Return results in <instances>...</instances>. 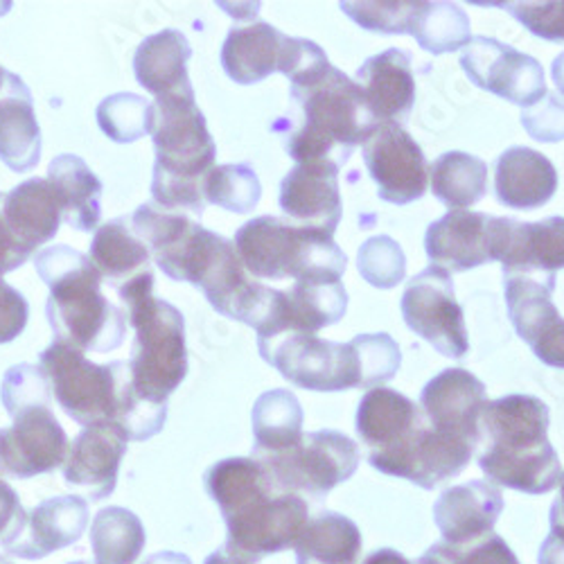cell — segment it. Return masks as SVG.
<instances>
[{"label": "cell", "mask_w": 564, "mask_h": 564, "mask_svg": "<svg viewBox=\"0 0 564 564\" xmlns=\"http://www.w3.org/2000/svg\"><path fill=\"white\" fill-rule=\"evenodd\" d=\"M204 486L226 522V544L256 560L294 549L310 522V503L280 490L253 456L215 463Z\"/></svg>", "instance_id": "obj_1"}, {"label": "cell", "mask_w": 564, "mask_h": 564, "mask_svg": "<svg viewBox=\"0 0 564 564\" xmlns=\"http://www.w3.org/2000/svg\"><path fill=\"white\" fill-rule=\"evenodd\" d=\"M551 411L535 395L512 393L486 402L479 432V467L490 484L527 495H546L562 479V463L549 443Z\"/></svg>", "instance_id": "obj_2"}, {"label": "cell", "mask_w": 564, "mask_h": 564, "mask_svg": "<svg viewBox=\"0 0 564 564\" xmlns=\"http://www.w3.org/2000/svg\"><path fill=\"white\" fill-rule=\"evenodd\" d=\"M34 269L48 285L45 316L59 344L79 352H113L127 337L124 310L102 294V273L73 247L55 245L34 256Z\"/></svg>", "instance_id": "obj_3"}, {"label": "cell", "mask_w": 564, "mask_h": 564, "mask_svg": "<svg viewBox=\"0 0 564 564\" xmlns=\"http://www.w3.org/2000/svg\"><path fill=\"white\" fill-rule=\"evenodd\" d=\"M154 204L185 215H204V183L217 161V145L195 90L174 93L154 102Z\"/></svg>", "instance_id": "obj_4"}, {"label": "cell", "mask_w": 564, "mask_h": 564, "mask_svg": "<svg viewBox=\"0 0 564 564\" xmlns=\"http://www.w3.org/2000/svg\"><path fill=\"white\" fill-rule=\"evenodd\" d=\"M290 96L301 109V122L288 135L285 152L299 163H335L341 167L380 127L366 107L357 82L337 66L294 84Z\"/></svg>", "instance_id": "obj_5"}, {"label": "cell", "mask_w": 564, "mask_h": 564, "mask_svg": "<svg viewBox=\"0 0 564 564\" xmlns=\"http://www.w3.org/2000/svg\"><path fill=\"white\" fill-rule=\"evenodd\" d=\"M116 292L124 305L127 325L135 330L127 361L133 391L140 400L167 406L187 375L185 318L172 303L154 296L152 269L133 275Z\"/></svg>", "instance_id": "obj_6"}, {"label": "cell", "mask_w": 564, "mask_h": 564, "mask_svg": "<svg viewBox=\"0 0 564 564\" xmlns=\"http://www.w3.org/2000/svg\"><path fill=\"white\" fill-rule=\"evenodd\" d=\"M232 245L247 273L262 280L341 282L348 267L335 235L296 226L288 217H256L240 226Z\"/></svg>", "instance_id": "obj_7"}, {"label": "cell", "mask_w": 564, "mask_h": 564, "mask_svg": "<svg viewBox=\"0 0 564 564\" xmlns=\"http://www.w3.org/2000/svg\"><path fill=\"white\" fill-rule=\"evenodd\" d=\"M39 366L53 398L82 427L120 425L135 400L127 361L93 364L84 352L55 341L41 352Z\"/></svg>", "instance_id": "obj_8"}, {"label": "cell", "mask_w": 564, "mask_h": 564, "mask_svg": "<svg viewBox=\"0 0 564 564\" xmlns=\"http://www.w3.org/2000/svg\"><path fill=\"white\" fill-rule=\"evenodd\" d=\"M256 460L262 463L280 490L318 503L337 486L355 477L361 452L350 436L321 430L303 436L294 449Z\"/></svg>", "instance_id": "obj_9"}, {"label": "cell", "mask_w": 564, "mask_h": 564, "mask_svg": "<svg viewBox=\"0 0 564 564\" xmlns=\"http://www.w3.org/2000/svg\"><path fill=\"white\" fill-rule=\"evenodd\" d=\"M258 350L269 366L299 389L339 393L361 387V372L352 344L318 339L316 335L282 333L258 339Z\"/></svg>", "instance_id": "obj_10"}, {"label": "cell", "mask_w": 564, "mask_h": 564, "mask_svg": "<svg viewBox=\"0 0 564 564\" xmlns=\"http://www.w3.org/2000/svg\"><path fill=\"white\" fill-rule=\"evenodd\" d=\"M402 316L411 333L425 339L434 350L449 359H463L469 350L463 307L454 294V280L438 267H427L402 296Z\"/></svg>", "instance_id": "obj_11"}, {"label": "cell", "mask_w": 564, "mask_h": 564, "mask_svg": "<svg viewBox=\"0 0 564 564\" xmlns=\"http://www.w3.org/2000/svg\"><path fill=\"white\" fill-rule=\"evenodd\" d=\"M475 445L436 432L430 420L413 430L398 447L368 454V463L382 475L406 479L422 490H434L456 479L475 456Z\"/></svg>", "instance_id": "obj_12"}, {"label": "cell", "mask_w": 564, "mask_h": 564, "mask_svg": "<svg viewBox=\"0 0 564 564\" xmlns=\"http://www.w3.org/2000/svg\"><path fill=\"white\" fill-rule=\"evenodd\" d=\"M460 68L481 90L522 109L535 107L549 93L542 64L492 36H473L463 48Z\"/></svg>", "instance_id": "obj_13"}, {"label": "cell", "mask_w": 564, "mask_h": 564, "mask_svg": "<svg viewBox=\"0 0 564 564\" xmlns=\"http://www.w3.org/2000/svg\"><path fill=\"white\" fill-rule=\"evenodd\" d=\"M506 226L508 217L449 210L427 228V258L432 267L447 273H465L488 262H499L506 242Z\"/></svg>", "instance_id": "obj_14"}, {"label": "cell", "mask_w": 564, "mask_h": 564, "mask_svg": "<svg viewBox=\"0 0 564 564\" xmlns=\"http://www.w3.org/2000/svg\"><path fill=\"white\" fill-rule=\"evenodd\" d=\"M366 170L380 199L406 206L425 197L430 170L425 152L400 124H380L361 145Z\"/></svg>", "instance_id": "obj_15"}, {"label": "cell", "mask_w": 564, "mask_h": 564, "mask_svg": "<svg viewBox=\"0 0 564 564\" xmlns=\"http://www.w3.org/2000/svg\"><path fill=\"white\" fill-rule=\"evenodd\" d=\"M10 417L14 425L0 430V477L32 479L64 465L70 445L51 404L30 406Z\"/></svg>", "instance_id": "obj_16"}, {"label": "cell", "mask_w": 564, "mask_h": 564, "mask_svg": "<svg viewBox=\"0 0 564 564\" xmlns=\"http://www.w3.org/2000/svg\"><path fill=\"white\" fill-rule=\"evenodd\" d=\"M553 292L555 282L503 275V296L514 333L542 364L564 370V318L551 301Z\"/></svg>", "instance_id": "obj_17"}, {"label": "cell", "mask_w": 564, "mask_h": 564, "mask_svg": "<svg viewBox=\"0 0 564 564\" xmlns=\"http://www.w3.org/2000/svg\"><path fill=\"white\" fill-rule=\"evenodd\" d=\"M488 402L486 384L465 368H447L422 389L420 409L430 425L479 449V420Z\"/></svg>", "instance_id": "obj_18"}, {"label": "cell", "mask_w": 564, "mask_h": 564, "mask_svg": "<svg viewBox=\"0 0 564 564\" xmlns=\"http://www.w3.org/2000/svg\"><path fill=\"white\" fill-rule=\"evenodd\" d=\"M339 165L299 163L280 183V208L285 217L303 228L335 235L341 215Z\"/></svg>", "instance_id": "obj_19"}, {"label": "cell", "mask_w": 564, "mask_h": 564, "mask_svg": "<svg viewBox=\"0 0 564 564\" xmlns=\"http://www.w3.org/2000/svg\"><path fill=\"white\" fill-rule=\"evenodd\" d=\"M127 438L113 425H93L68 447L64 481L79 488L86 499L102 501L116 492L120 463L127 454Z\"/></svg>", "instance_id": "obj_20"}, {"label": "cell", "mask_w": 564, "mask_h": 564, "mask_svg": "<svg viewBox=\"0 0 564 564\" xmlns=\"http://www.w3.org/2000/svg\"><path fill=\"white\" fill-rule=\"evenodd\" d=\"M348 312V292L341 282L301 280L290 292H280L269 325L258 339L282 333L316 335L323 327L339 323Z\"/></svg>", "instance_id": "obj_21"}, {"label": "cell", "mask_w": 564, "mask_h": 564, "mask_svg": "<svg viewBox=\"0 0 564 564\" xmlns=\"http://www.w3.org/2000/svg\"><path fill=\"white\" fill-rule=\"evenodd\" d=\"M503 512V495L490 481H469L441 492L434 503V522L445 544L460 546L495 533Z\"/></svg>", "instance_id": "obj_22"}, {"label": "cell", "mask_w": 564, "mask_h": 564, "mask_svg": "<svg viewBox=\"0 0 564 564\" xmlns=\"http://www.w3.org/2000/svg\"><path fill=\"white\" fill-rule=\"evenodd\" d=\"M357 86L366 107L380 124H404L415 105V77L411 55L389 48L361 64Z\"/></svg>", "instance_id": "obj_23"}, {"label": "cell", "mask_w": 564, "mask_h": 564, "mask_svg": "<svg viewBox=\"0 0 564 564\" xmlns=\"http://www.w3.org/2000/svg\"><path fill=\"white\" fill-rule=\"evenodd\" d=\"M503 275H527L555 282L564 269V217L542 221H517L508 217L501 251Z\"/></svg>", "instance_id": "obj_24"}, {"label": "cell", "mask_w": 564, "mask_h": 564, "mask_svg": "<svg viewBox=\"0 0 564 564\" xmlns=\"http://www.w3.org/2000/svg\"><path fill=\"white\" fill-rule=\"evenodd\" d=\"M88 503L79 495H62L41 501L30 514L23 533L3 549L12 557L41 560L62 551L86 533Z\"/></svg>", "instance_id": "obj_25"}, {"label": "cell", "mask_w": 564, "mask_h": 564, "mask_svg": "<svg viewBox=\"0 0 564 564\" xmlns=\"http://www.w3.org/2000/svg\"><path fill=\"white\" fill-rule=\"evenodd\" d=\"M0 161L17 174L34 170L41 161V129L32 93L14 73L6 75L0 88Z\"/></svg>", "instance_id": "obj_26"}, {"label": "cell", "mask_w": 564, "mask_h": 564, "mask_svg": "<svg viewBox=\"0 0 564 564\" xmlns=\"http://www.w3.org/2000/svg\"><path fill=\"white\" fill-rule=\"evenodd\" d=\"M557 191V172L538 150L510 148L495 165L497 202L512 210H533L551 202Z\"/></svg>", "instance_id": "obj_27"}, {"label": "cell", "mask_w": 564, "mask_h": 564, "mask_svg": "<svg viewBox=\"0 0 564 564\" xmlns=\"http://www.w3.org/2000/svg\"><path fill=\"white\" fill-rule=\"evenodd\" d=\"M6 221L19 247L32 256L59 232L62 206L48 178H28L6 195Z\"/></svg>", "instance_id": "obj_28"}, {"label": "cell", "mask_w": 564, "mask_h": 564, "mask_svg": "<svg viewBox=\"0 0 564 564\" xmlns=\"http://www.w3.org/2000/svg\"><path fill=\"white\" fill-rule=\"evenodd\" d=\"M288 39V34L264 21H256L247 28H230L221 45V68L235 84H258L280 73Z\"/></svg>", "instance_id": "obj_29"}, {"label": "cell", "mask_w": 564, "mask_h": 564, "mask_svg": "<svg viewBox=\"0 0 564 564\" xmlns=\"http://www.w3.org/2000/svg\"><path fill=\"white\" fill-rule=\"evenodd\" d=\"M191 57L193 45L183 32L161 30L140 41L133 55V75L154 98L195 90L191 75H187Z\"/></svg>", "instance_id": "obj_30"}, {"label": "cell", "mask_w": 564, "mask_h": 564, "mask_svg": "<svg viewBox=\"0 0 564 564\" xmlns=\"http://www.w3.org/2000/svg\"><path fill=\"white\" fill-rule=\"evenodd\" d=\"M422 420L425 413L420 404L400 391L380 387L370 389L357 406V434L370 454H382L400 445Z\"/></svg>", "instance_id": "obj_31"}, {"label": "cell", "mask_w": 564, "mask_h": 564, "mask_svg": "<svg viewBox=\"0 0 564 564\" xmlns=\"http://www.w3.org/2000/svg\"><path fill=\"white\" fill-rule=\"evenodd\" d=\"M45 178L55 187L64 224L79 232L100 228L105 185L84 159L75 154H59L48 165Z\"/></svg>", "instance_id": "obj_32"}, {"label": "cell", "mask_w": 564, "mask_h": 564, "mask_svg": "<svg viewBox=\"0 0 564 564\" xmlns=\"http://www.w3.org/2000/svg\"><path fill=\"white\" fill-rule=\"evenodd\" d=\"M253 458L294 449L303 441L305 413L299 398L288 389L262 393L251 411Z\"/></svg>", "instance_id": "obj_33"}, {"label": "cell", "mask_w": 564, "mask_h": 564, "mask_svg": "<svg viewBox=\"0 0 564 564\" xmlns=\"http://www.w3.org/2000/svg\"><path fill=\"white\" fill-rule=\"evenodd\" d=\"M361 544V531L350 517L321 510L294 546L296 564H357Z\"/></svg>", "instance_id": "obj_34"}, {"label": "cell", "mask_w": 564, "mask_h": 564, "mask_svg": "<svg viewBox=\"0 0 564 564\" xmlns=\"http://www.w3.org/2000/svg\"><path fill=\"white\" fill-rule=\"evenodd\" d=\"M88 258L116 290L133 275L148 271L152 260L148 247L133 232L129 217H116L100 226L93 235Z\"/></svg>", "instance_id": "obj_35"}, {"label": "cell", "mask_w": 564, "mask_h": 564, "mask_svg": "<svg viewBox=\"0 0 564 564\" xmlns=\"http://www.w3.org/2000/svg\"><path fill=\"white\" fill-rule=\"evenodd\" d=\"M434 197L449 210L477 206L488 193V165L467 152H447L430 167Z\"/></svg>", "instance_id": "obj_36"}, {"label": "cell", "mask_w": 564, "mask_h": 564, "mask_svg": "<svg viewBox=\"0 0 564 564\" xmlns=\"http://www.w3.org/2000/svg\"><path fill=\"white\" fill-rule=\"evenodd\" d=\"M145 544L143 522L122 506L102 508L90 524V549L96 564H133Z\"/></svg>", "instance_id": "obj_37"}, {"label": "cell", "mask_w": 564, "mask_h": 564, "mask_svg": "<svg viewBox=\"0 0 564 564\" xmlns=\"http://www.w3.org/2000/svg\"><path fill=\"white\" fill-rule=\"evenodd\" d=\"M411 36H415L422 51L432 55H447L463 51L473 41V25H469V17L456 3L417 0Z\"/></svg>", "instance_id": "obj_38"}, {"label": "cell", "mask_w": 564, "mask_h": 564, "mask_svg": "<svg viewBox=\"0 0 564 564\" xmlns=\"http://www.w3.org/2000/svg\"><path fill=\"white\" fill-rule=\"evenodd\" d=\"M206 204L219 206L235 215H249L258 208L262 183L256 170L247 163L215 165L204 183Z\"/></svg>", "instance_id": "obj_39"}, {"label": "cell", "mask_w": 564, "mask_h": 564, "mask_svg": "<svg viewBox=\"0 0 564 564\" xmlns=\"http://www.w3.org/2000/svg\"><path fill=\"white\" fill-rule=\"evenodd\" d=\"M96 120L109 140L118 145H129L152 133L154 102L135 96V93H116L98 105Z\"/></svg>", "instance_id": "obj_40"}, {"label": "cell", "mask_w": 564, "mask_h": 564, "mask_svg": "<svg viewBox=\"0 0 564 564\" xmlns=\"http://www.w3.org/2000/svg\"><path fill=\"white\" fill-rule=\"evenodd\" d=\"M359 275L378 290H393L406 275V256L389 235L368 238L357 256Z\"/></svg>", "instance_id": "obj_41"}, {"label": "cell", "mask_w": 564, "mask_h": 564, "mask_svg": "<svg viewBox=\"0 0 564 564\" xmlns=\"http://www.w3.org/2000/svg\"><path fill=\"white\" fill-rule=\"evenodd\" d=\"M350 344L357 352V364L361 372L359 389H366V391L380 389L382 384L395 378L402 366V352L391 335L387 333L357 335Z\"/></svg>", "instance_id": "obj_42"}, {"label": "cell", "mask_w": 564, "mask_h": 564, "mask_svg": "<svg viewBox=\"0 0 564 564\" xmlns=\"http://www.w3.org/2000/svg\"><path fill=\"white\" fill-rule=\"evenodd\" d=\"M422 564H520L514 551L497 533L477 542L452 546L445 542L434 544L420 557Z\"/></svg>", "instance_id": "obj_43"}, {"label": "cell", "mask_w": 564, "mask_h": 564, "mask_svg": "<svg viewBox=\"0 0 564 564\" xmlns=\"http://www.w3.org/2000/svg\"><path fill=\"white\" fill-rule=\"evenodd\" d=\"M0 400H3L8 415H14L30 406L53 404V389L41 366L17 364L6 372L3 384H0Z\"/></svg>", "instance_id": "obj_44"}, {"label": "cell", "mask_w": 564, "mask_h": 564, "mask_svg": "<svg viewBox=\"0 0 564 564\" xmlns=\"http://www.w3.org/2000/svg\"><path fill=\"white\" fill-rule=\"evenodd\" d=\"M417 0H400V3H341V12L359 28L375 34H411Z\"/></svg>", "instance_id": "obj_45"}, {"label": "cell", "mask_w": 564, "mask_h": 564, "mask_svg": "<svg viewBox=\"0 0 564 564\" xmlns=\"http://www.w3.org/2000/svg\"><path fill=\"white\" fill-rule=\"evenodd\" d=\"M544 41H564V0L560 3H501L497 6Z\"/></svg>", "instance_id": "obj_46"}, {"label": "cell", "mask_w": 564, "mask_h": 564, "mask_svg": "<svg viewBox=\"0 0 564 564\" xmlns=\"http://www.w3.org/2000/svg\"><path fill=\"white\" fill-rule=\"evenodd\" d=\"M522 124L538 143H560L564 140V98L560 93H546L544 102L522 111Z\"/></svg>", "instance_id": "obj_47"}, {"label": "cell", "mask_w": 564, "mask_h": 564, "mask_svg": "<svg viewBox=\"0 0 564 564\" xmlns=\"http://www.w3.org/2000/svg\"><path fill=\"white\" fill-rule=\"evenodd\" d=\"M30 318V305L21 292L0 278V346L23 335Z\"/></svg>", "instance_id": "obj_48"}, {"label": "cell", "mask_w": 564, "mask_h": 564, "mask_svg": "<svg viewBox=\"0 0 564 564\" xmlns=\"http://www.w3.org/2000/svg\"><path fill=\"white\" fill-rule=\"evenodd\" d=\"M28 512L17 490L0 477V546L8 549L25 529Z\"/></svg>", "instance_id": "obj_49"}, {"label": "cell", "mask_w": 564, "mask_h": 564, "mask_svg": "<svg viewBox=\"0 0 564 564\" xmlns=\"http://www.w3.org/2000/svg\"><path fill=\"white\" fill-rule=\"evenodd\" d=\"M3 208H6V195L0 193V278L12 273L14 269L23 267L30 260V256L19 247L12 230L8 228Z\"/></svg>", "instance_id": "obj_50"}, {"label": "cell", "mask_w": 564, "mask_h": 564, "mask_svg": "<svg viewBox=\"0 0 564 564\" xmlns=\"http://www.w3.org/2000/svg\"><path fill=\"white\" fill-rule=\"evenodd\" d=\"M538 564H564V538L549 533L540 546Z\"/></svg>", "instance_id": "obj_51"}, {"label": "cell", "mask_w": 564, "mask_h": 564, "mask_svg": "<svg viewBox=\"0 0 564 564\" xmlns=\"http://www.w3.org/2000/svg\"><path fill=\"white\" fill-rule=\"evenodd\" d=\"M204 564H260V560L240 553L238 549H232L228 544H224L221 549L213 551Z\"/></svg>", "instance_id": "obj_52"}, {"label": "cell", "mask_w": 564, "mask_h": 564, "mask_svg": "<svg viewBox=\"0 0 564 564\" xmlns=\"http://www.w3.org/2000/svg\"><path fill=\"white\" fill-rule=\"evenodd\" d=\"M560 490H557V497L551 506V514H549V522H551V533L564 538V473H562V479H560Z\"/></svg>", "instance_id": "obj_53"}, {"label": "cell", "mask_w": 564, "mask_h": 564, "mask_svg": "<svg viewBox=\"0 0 564 564\" xmlns=\"http://www.w3.org/2000/svg\"><path fill=\"white\" fill-rule=\"evenodd\" d=\"M361 564H422V562L420 560L413 562L395 549H378V551H372Z\"/></svg>", "instance_id": "obj_54"}, {"label": "cell", "mask_w": 564, "mask_h": 564, "mask_svg": "<svg viewBox=\"0 0 564 564\" xmlns=\"http://www.w3.org/2000/svg\"><path fill=\"white\" fill-rule=\"evenodd\" d=\"M143 564H193V560L187 557L185 553H176V551H161L150 555Z\"/></svg>", "instance_id": "obj_55"}, {"label": "cell", "mask_w": 564, "mask_h": 564, "mask_svg": "<svg viewBox=\"0 0 564 564\" xmlns=\"http://www.w3.org/2000/svg\"><path fill=\"white\" fill-rule=\"evenodd\" d=\"M551 77L557 86V90L564 96V53H560L555 59H553V66H551Z\"/></svg>", "instance_id": "obj_56"}, {"label": "cell", "mask_w": 564, "mask_h": 564, "mask_svg": "<svg viewBox=\"0 0 564 564\" xmlns=\"http://www.w3.org/2000/svg\"><path fill=\"white\" fill-rule=\"evenodd\" d=\"M6 75H8V70L0 66V88H3V84H6Z\"/></svg>", "instance_id": "obj_57"}, {"label": "cell", "mask_w": 564, "mask_h": 564, "mask_svg": "<svg viewBox=\"0 0 564 564\" xmlns=\"http://www.w3.org/2000/svg\"><path fill=\"white\" fill-rule=\"evenodd\" d=\"M68 564H90V562H84V560H77V562H68Z\"/></svg>", "instance_id": "obj_58"}, {"label": "cell", "mask_w": 564, "mask_h": 564, "mask_svg": "<svg viewBox=\"0 0 564 564\" xmlns=\"http://www.w3.org/2000/svg\"><path fill=\"white\" fill-rule=\"evenodd\" d=\"M0 564H12V562H8L6 557H0Z\"/></svg>", "instance_id": "obj_59"}]
</instances>
